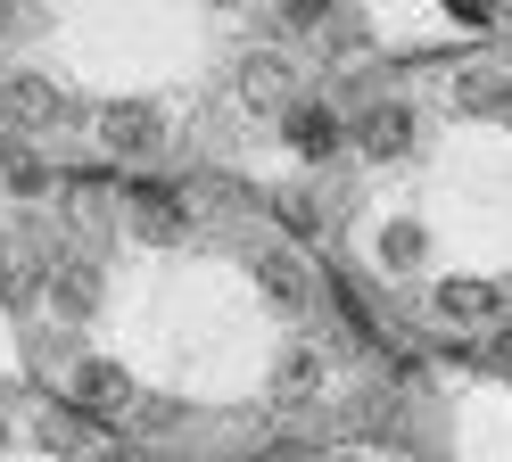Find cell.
I'll return each instance as SVG.
<instances>
[{
  "mask_svg": "<svg viewBox=\"0 0 512 462\" xmlns=\"http://www.w3.org/2000/svg\"><path fill=\"white\" fill-rule=\"evenodd\" d=\"M281 25L290 33H323V25H339V0H281Z\"/></svg>",
  "mask_w": 512,
  "mask_h": 462,
  "instance_id": "cell-15",
  "label": "cell"
},
{
  "mask_svg": "<svg viewBox=\"0 0 512 462\" xmlns=\"http://www.w3.org/2000/svg\"><path fill=\"white\" fill-rule=\"evenodd\" d=\"M0 165H9V190H17V198H50V165H42L34 149H9Z\"/></svg>",
  "mask_w": 512,
  "mask_h": 462,
  "instance_id": "cell-14",
  "label": "cell"
},
{
  "mask_svg": "<svg viewBox=\"0 0 512 462\" xmlns=\"http://www.w3.org/2000/svg\"><path fill=\"white\" fill-rule=\"evenodd\" d=\"M133 372H124V363L116 355H83L75 363V380H67V405H83L91 421H124V413H133Z\"/></svg>",
  "mask_w": 512,
  "mask_h": 462,
  "instance_id": "cell-6",
  "label": "cell"
},
{
  "mask_svg": "<svg viewBox=\"0 0 512 462\" xmlns=\"http://www.w3.org/2000/svg\"><path fill=\"white\" fill-rule=\"evenodd\" d=\"M380 256H389V273H413V264H422V223H389Z\"/></svg>",
  "mask_w": 512,
  "mask_h": 462,
  "instance_id": "cell-16",
  "label": "cell"
},
{
  "mask_svg": "<svg viewBox=\"0 0 512 462\" xmlns=\"http://www.w3.org/2000/svg\"><path fill=\"white\" fill-rule=\"evenodd\" d=\"M17 25H25V0H0V42H9Z\"/></svg>",
  "mask_w": 512,
  "mask_h": 462,
  "instance_id": "cell-19",
  "label": "cell"
},
{
  "mask_svg": "<svg viewBox=\"0 0 512 462\" xmlns=\"http://www.w3.org/2000/svg\"><path fill=\"white\" fill-rule=\"evenodd\" d=\"M455 108L463 116H512V66L504 58H471L455 75Z\"/></svg>",
  "mask_w": 512,
  "mask_h": 462,
  "instance_id": "cell-10",
  "label": "cell"
},
{
  "mask_svg": "<svg viewBox=\"0 0 512 462\" xmlns=\"http://www.w3.org/2000/svg\"><path fill=\"white\" fill-rule=\"evenodd\" d=\"M413 141H422V108H413V99H397V91H380L372 108L356 116L364 165H397V157H413Z\"/></svg>",
  "mask_w": 512,
  "mask_h": 462,
  "instance_id": "cell-4",
  "label": "cell"
},
{
  "mask_svg": "<svg viewBox=\"0 0 512 462\" xmlns=\"http://www.w3.org/2000/svg\"><path fill=\"white\" fill-rule=\"evenodd\" d=\"M91 462H141V454H124V446H91Z\"/></svg>",
  "mask_w": 512,
  "mask_h": 462,
  "instance_id": "cell-20",
  "label": "cell"
},
{
  "mask_svg": "<svg viewBox=\"0 0 512 462\" xmlns=\"http://www.w3.org/2000/svg\"><path fill=\"white\" fill-rule=\"evenodd\" d=\"M273 124H281V149H290L298 165H331V157L347 149V124H339V108H331V99H306V91H298Z\"/></svg>",
  "mask_w": 512,
  "mask_h": 462,
  "instance_id": "cell-3",
  "label": "cell"
},
{
  "mask_svg": "<svg viewBox=\"0 0 512 462\" xmlns=\"http://www.w3.org/2000/svg\"><path fill=\"white\" fill-rule=\"evenodd\" d=\"M273 207H281V223H290V231H306V240H314V231H323V207H314L306 190H281Z\"/></svg>",
  "mask_w": 512,
  "mask_h": 462,
  "instance_id": "cell-17",
  "label": "cell"
},
{
  "mask_svg": "<svg viewBox=\"0 0 512 462\" xmlns=\"http://www.w3.org/2000/svg\"><path fill=\"white\" fill-rule=\"evenodd\" d=\"M0 124H9V132H50V124H67V91H58L42 66H17V75H0Z\"/></svg>",
  "mask_w": 512,
  "mask_h": 462,
  "instance_id": "cell-5",
  "label": "cell"
},
{
  "mask_svg": "<svg viewBox=\"0 0 512 462\" xmlns=\"http://www.w3.org/2000/svg\"><path fill=\"white\" fill-rule=\"evenodd\" d=\"M290 99H298V75H290V58H273V50L240 58V108H256V116H281Z\"/></svg>",
  "mask_w": 512,
  "mask_h": 462,
  "instance_id": "cell-9",
  "label": "cell"
},
{
  "mask_svg": "<svg viewBox=\"0 0 512 462\" xmlns=\"http://www.w3.org/2000/svg\"><path fill=\"white\" fill-rule=\"evenodd\" d=\"M199 9H240V0H199Z\"/></svg>",
  "mask_w": 512,
  "mask_h": 462,
  "instance_id": "cell-21",
  "label": "cell"
},
{
  "mask_svg": "<svg viewBox=\"0 0 512 462\" xmlns=\"http://www.w3.org/2000/svg\"><path fill=\"white\" fill-rule=\"evenodd\" d=\"M248 281H256V297H265L273 314H306L314 306V264L306 256H290V248H256V264H248Z\"/></svg>",
  "mask_w": 512,
  "mask_h": 462,
  "instance_id": "cell-7",
  "label": "cell"
},
{
  "mask_svg": "<svg viewBox=\"0 0 512 462\" xmlns=\"http://www.w3.org/2000/svg\"><path fill=\"white\" fill-rule=\"evenodd\" d=\"M0 454H9V421H0Z\"/></svg>",
  "mask_w": 512,
  "mask_h": 462,
  "instance_id": "cell-23",
  "label": "cell"
},
{
  "mask_svg": "<svg viewBox=\"0 0 512 462\" xmlns=\"http://www.w3.org/2000/svg\"><path fill=\"white\" fill-rule=\"evenodd\" d=\"M323 355H314V347H290V355H281L273 363V405H314V396H323Z\"/></svg>",
  "mask_w": 512,
  "mask_h": 462,
  "instance_id": "cell-12",
  "label": "cell"
},
{
  "mask_svg": "<svg viewBox=\"0 0 512 462\" xmlns=\"http://www.w3.org/2000/svg\"><path fill=\"white\" fill-rule=\"evenodd\" d=\"M50 306H58V322H91L100 314V264L91 256H58L50 264Z\"/></svg>",
  "mask_w": 512,
  "mask_h": 462,
  "instance_id": "cell-11",
  "label": "cell"
},
{
  "mask_svg": "<svg viewBox=\"0 0 512 462\" xmlns=\"http://www.w3.org/2000/svg\"><path fill=\"white\" fill-rule=\"evenodd\" d=\"M124 223H133V240H157V248H166V240L190 231V198H182L166 174H133V182H124Z\"/></svg>",
  "mask_w": 512,
  "mask_h": 462,
  "instance_id": "cell-2",
  "label": "cell"
},
{
  "mask_svg": "<svg viewBox=\"0 0 512 462\" xmlns=\"http://www.w3.org/2000/svg\"><path fill=\"white\" fill-rule=\"evenodd\" d=\"M91 132H100V149L116 165H149L166 149V108H157V99H108V108L91 116Z\"/></svg>",
  "mask_w": 512,
  "mask_h": 462,
  "instance_id": "cell-1",
  "label": "cell"
},
{
  "mask_svg": "<svg viewBox=\"0 0 512 462\" xmlns=\"http://www.w3.org/2000/svg\"><path fill=\"white\" fill-rule=\"evenodd\" d=\"M331 462H372V454H331Z\"/></svg>",
  "mask_w": 512,
  "mask_h": 462,
  "instance_id": "cell-22",
  "label": "cell"
},
{
  "mask_svg": "<svg viewBox=\"0 0 512 462\" xmlns=\"http://www.w3.org/2000/svg\"><path fill=\"white\" fill-rule=\"evenodd\" d=\"M430 306H438V322H496L504 314V289L488 281V273H446L438 289H430Z\"/></svg>",
  "mask_w": 512,
  "mask_h": 462,
  "instance_id": "cell-8",
  "label": "cell"
},
{
  "mask_svg": "<svg viewBox=\"0 0 512 462\" xmlns=\"http://www.w3.org/2000/svg\"><path fill=\"white\" fill-rule=\"evenodd\" d=\"M124 421H133L141 438H174V421H182V405H174V396H133V413H124Z\"/></svg>",
  "mask_w": 512,
  "mask_h": 462,
  "instance_id": "cell-13",
  "label": "cell"
},
{
  "mask_svg": "<svg viewBox=\"0 0 512 462\" xmlns=\"http://www.w3.org/2000/svg\"><path fill=\"white\" fill-rule=\"evenodd\" d=\"M479 372H496V380H512V330H496V339L479 347Z\"/></svg>",
  "mask_w": 512,
  "mask_h": 462,
  "instance_id": "cell-18",
  "label": "cell"
}]
</instances>
